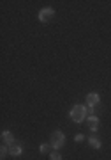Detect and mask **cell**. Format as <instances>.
Returning a JSON list of instances; mask_svg holds the SVG:
<instances>
[{
	"mask_svg": "<svg viewBox=\"0 0 111 160\" xmlns=\"http://www.w3.org/2000/svg\"><path fill=\"white\" fill-rule=\"evenodd\" d=\"M71 118L74 123H81L87 118V107H83V105H74L71 109Z\"/></svg>",
	"mask_w": 111,
	"mask_h": 160,
	"instance_id": "cell-1",
	"label": "cell"
},
{
	"mask_svg": "<svg viewBox=\"0 0 111 160\" xmlns=\"http://www.w3.org/2000/svg\"><path fill=\"white\" fill-rule=\"evenodd\" d=\"M64 142H65V135H64L60 130H56V132H53V133H51V146H53L55 149L62 148V146H64Z\"/></svg>",
	"mask_w": 111,
	"mask_h": 160,
	"instance_id": "cell-2",
	"label": "cell"
},
{
	"mask_svg": "<svg viewBox=\"0 0 111 160\" xmlns=\"http://www.w3.org/2000/svg\"><path fill=\"white\" fill-rule=\"evenodd\" d=\"M53 16H55V11H53L51 7H44V9H42V11L39 12V20H41L42 23L50 22V20H51Z\"/></svg>",
	"mask_w": 111,
	"mask_h": 160,
	"instance_id": "cell-3",
	"label": "cell"
},
{
	"mask_svg": "<svg viewBox=\"0 0 111 160\" xmlns=\"http://www.w3.org/2000/svg\"><path fill=\"white\" fill-rule=\"evenodd\" d=\"M100 96L97 94V92H90L88 96H87V103H88V107H95L97 103H99Z\"/></svg>",
	"mask_w": 111,
	"mask_h": 160,
	"instance_id": "cell-4",
	"label": "cell"
},
{
	"mask_svg": "<svg viewBox=\"0 0 111 160\" xmlns=\"http://www.w3.org/2000/svg\"><path fill=\"white\" fill-rule=\"evenodd\" d=\"M2 141H4V144L11 146V144L14 142V137H12V133L9 130H4V132H2Z\"/></svg>",
	"mask_w": 111,
	"mask_h": 160,
	"instance_id": "cell-5",
	"label": "cell"
},
{
	"mask_svg": "<svg viewBox=\"0 0 111 160\" xmlns=\"http://www.w3.org/2000/svg\"><path fill=\"white\" fill-rule=\"evenodd\" d=\"M9 153H11L12 157H20V155H21V146L16 144V142H12L11 146H9Z\"/></svg>",
	"mask_w": 111,
	"mask_h": 160,
	"instance_id": "cell-6",
	"label": "cell"
},
{
	"mask_svg": "<svg viewBox=\"0 0 111 160\" xmlns=\"http://www.w3.org/2000/svg\"><path fill=\"white\" fill-rule=\"evenodd\" d=\"M87 121H88V126L92 128V130H97V126H99V118H97V116H95V114L90 116Z\"/></svg>",
	"mask_w": 111,
	"mask_h": 160,
	"instance_id": "cell-7",
	"label": "cell"
},
{
	"mask_svg": "<svg viewBox=\"0 0 111 160\" xmlns=\"http://www.w3.org/2000/svg\"><path fill=\"white\" fill-rule=\"evenodd\" d=\"M90 146L95 148V149H99L100 148V141L99 139H95V137H90Z\"/></svg>",
	"mask_w": 111,
	"mask_h": 160,
	"instance_id": "cell-8",
	"label": "cell"
},
{
	"mask_svg": "<svg viewBox=\"0 0 111 160\" xmlns=\"http://www.w3.org/2000/svg\"><path fill=\"white\" fill-rule=\"evenodd\" d=\"M50 160H62V155L58 151H51L50 153Z\"/></svg>",
	"mask_w": 111,
	"mask_h": 160,
	"instance_id": "cell-9",
	"label": "cell"
},
{
	"mask_svg": "<svg viewBox=\"0 0 111 160\" xmlns=\"http://www.w3.org/2000/svg\"><path fill=\"white\" fill-rule=\"evenodd\" d=\"M41 153L42 155H46V153H50V144H41Z\"/></svg>",
	"mask_w": 111,
	"mask_h": 160,
	"instance_id": "cell-10",
	"label": "cell"
},
{
	"mask_svg": "<svg viewBox=\"0 0 111 160\" xmlns=\"http://www.w3.org/2000/svg\"><path fill=\"white\" fill-rule=\"evenodd\" d=\"M7 151H9V148H7V146H2V148H0V158H6Z\"/></svg>",
	"mask_w": 111,
	"mask_h": 160,
	"instance_id": "cell-11",
	"label": "cell"
},
{
	"mask_svg": "<svg viewBox=\"0 0 111 160\" xmlns=\"http://www.w3.org/2000/svg\"><path fill=\"white\" fill-rule=\"evenodd\" d=\"M74 141H76V142H81V141H83V135H81V133H78V135L74 137Z\"/></svg>",
	"mask_w": 111,
	"mask_h": 160,
	"instance_id": "cell-12",
	"label": "cell"
}]
</instances>
